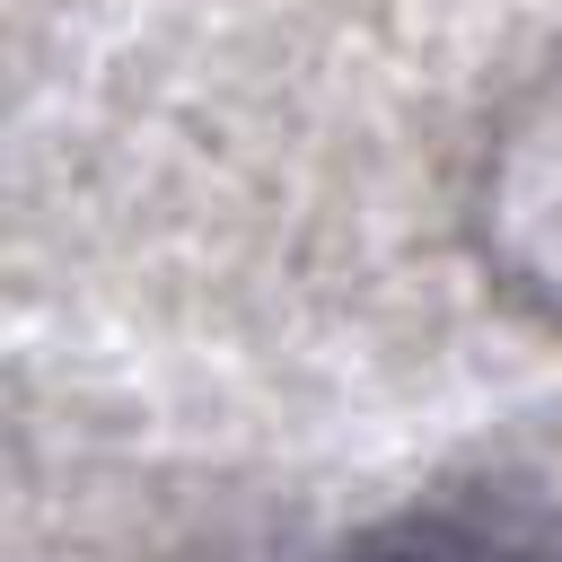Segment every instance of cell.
I'll list each match as a JSON object with an SVG mask.
<instances>
[{
    "label": "cell",
    "instance_id": "6da1fadb",
    "mask_svg": "<svg viewBox=\"0 0 562 562\" xmlns=\"http://www.w3.org/2000/svg\"><path fill=\"white\" fill-rule=\"evenodd\" d=\"M334 562H562V518L527 492H430L360 527Z\"/></svg>",
    "mask_w": 562,
    "mask_h": 562
}]
</instances>
